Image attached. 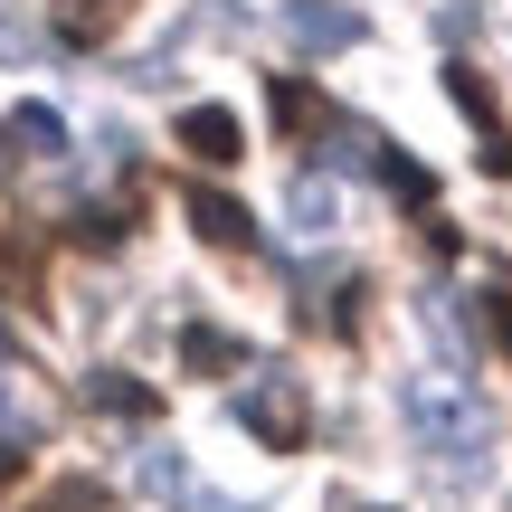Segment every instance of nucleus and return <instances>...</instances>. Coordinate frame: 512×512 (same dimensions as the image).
I'll list each match as a JSON object with an SVG mask.
<instances>
[{
    "instance_id": "12",
    "label": "nucleus",
    "mask_w": 512,
    "mask_h": 512,
    "mask_svg": "<svg viewBox=\"0 0 512 512\" xmlns=\"http://www.w3.org/2000/svg\"><path fill=\"white\" fill-rule=\"evenodd\" d=\"M124 228H133V209H124V200H105V209H76V228H57V238H76V247L105 256V247H124Z\"/></svg>"
},
{
    "instance_id": "4",
    "label": "nucleus",
    "mask_w": 512,
    "mask_h": 512,
    "mask_svg": "<svg viewBox=\"0 0 512 512\" xmlns=\"http://www.w3.org/2000/svg\"><path fill=\"white\" fill-rule=\"evenodd\" d=\"M266 114H275V133H285V143H323V133H342V114H332L323 95L304 86V76H275Z\"/></svg>"
},
{
    "instance_id": "13",
    "label": "nucleus",
    "mask_w": 512,
    "mask_h": 512,
    "mask_svg": "<svg viewBox=\"0 0 512 512\" xmlns=\"http://www.w3.org/2000/svg\"><path fill=\"white\" fill-rule=\"evenodd\" d=\"M10 133H19L29 152H67V114H57V105H19V114H10Z\"/></svg>"
},
{
    "instance_id": "2",
    "label": "nucleus",
    "mask_w": 512,
    "mask_h": 512,
    "mask_svg": "<svg viewBox=\"0 0 512 512\" xmlns=\"http://www.w3.org/2000/svg\"><path fill=\"white\" fill-rule=\"evenodd\" d=\"M446 95L465 105V124H475V143H484V171L494 181H512V124H503V105H494V86H484V67H446Z\"/></svg>"
},
{
    "instance_id": "8",
    "label": "nucleus",
    "mask_w": 512,
    "mask_h": 512,
    "mask_svg": "<svg viewBox=\"0 0 512 512\" xmlns=\"http://www.w3.org/2000/svg\"><path fill=\"white\" fill-rule=\"evenodd\" d=\"M181 361H190V380H228V370H247V342L219 323H181Z\"/></svg>"
},
{
    "instance_id": "3",
    "label": "nucleus",
    "mask_w": 512,
    "mask_h": 512,
    "mask_svg": "<svg viewBox=\"0 0 512 512\" xmlns=\"http://www.w3.org/2000/svg\"><path fill=\"white\" fill-rule=\"evenodd\" d=\"M48 219H19L10 238H0V294L10 304H48Z\"/></svg>"
},
{
    "instance_id": "7",
    "label": "nucleus",
    "mask_w": 512,
    "mask_h": 512,
    "mask_svg": "<svg viewBox=\"0 0 512 512\" xmlns=\"http://www.w3.org/2000/svg\"><path fill=\"white\" fill-rule=\"evenodd\" d=\"M285 29H294V48H351V38H361V10H342V0H294Z\"/></svg>"
},
{
    "instance_id": "18",
    "label": "nucleus",
    "mask_w": 512,
    "mask_h": 512,
    "mask_svg": "<svg viewBox=\"0 0 512 512\" xmlns=\"http://www.w3.org/2000/svg\"><path fill=\"white\" fill-rule=\"evenodd\" d=\"M0 171H10V124H0Z\"/></svg>"
},
{
    "instance_id": "11",
    "label": "nucleus",
    "mask_w": 512,
    "mask_h": 512,
    "mask_svg": "<svg viewBox=\"0 0 512 512\" xmlns=\"http://www.w3.org/2000/svg\"><path fill=\"white\" fill-rule=\"evenodd\" d=\"M370 171H380V190H399L408 209H427V200H437V181H427V171L408 162L399 143H380V133H370Z\"/></svg>"
},
{
    "instance_id": "10",
    "label": "nucleus",
    "mask_w": 512,
    "mask_h": 512,
    "mask_svg": "<svg viewBox=\"0 0 512 512\" xmlns=\"http://www.w3.org/2000/svg\"><path fill=\"white\" fill-rule=\"evenodd\" d=\"M86 408H105V418H162V399H152V389L143 380H124V370H95V380H86Z\"/></svg>"
},
{
    "instance_id": "14",
    "label": "nucleus",
    "mask_w": 512,
    "mask_h": 512,
    "mask_svg": "<svg viewBox=\"0 0 512 512\" xmlns=\"http://www.w3.org/2000/svg\"><path fill=\"white\" fill-rule=\"evenodd\" d=\"M105 503H114V494H105L95 475H67V484H57V494L38 503V512H105Z\"/></svg>"
},
{
    "instance_id": "17",
    "label": "nucleus",
    "mask_w": 512,
    "mask_h": 512,
    "mask_svg": "<svg viewBox=\"0 0 512 512\" xmlns=\"http://www.w3.org/2000/svg\"><path fill=\"white\" fill-rule=\"evenodd\" d=\"M10 475H29V446H10V437H0V484H10Z\"/></svg>"
},
{
    "instance_id": "6",
    "label": "nucleus",
    "mask_w": 512,
    "mask_h": 512,
    "mask_svg": "<svg viewBox=\"0 0 512 512\" xmlns=\"http://www.w3.org/2000/svg\"><path fill=\"white\" fill-rule=\"evenodd\" d=\"M190 228H200L219 256H256V219L228 200V190H190Z\"/></svg>"
},
{
    "instance_id": "5",
    "label": "nucleus",
    "mask_w": 512,
    "mask_h": 512,
    "mask_svg": "<svg viewBox=\"0 0 512 512\" xmlns=\"http://www.w3.org/2000/svg\"><path fill=\"white\" fill-rule=\"evenodd\" d=\"M171 143H181L190 152V162H238V152H247V133H238V114H228V105H190L181 114V124H171Z\"/></svg>"
},
{
    "instance_id": "9",
    "label": "nucleus",
    "mask_w": 512,
    "mask_h": 512,
    "mask_svg": "<svg viewBox=\"0 0 512 512\" xmlns=\"http://www.w3.org/2000/svg\"><path fill=\"white\" fill-rule=\"evenodd\" d=\"M124 19H133V0H57V38L67 48H105Z\"/></svg>"
},
{
    "instance_id": "1",
    "label": "nucleus",
    "mask_w": 512,
    "mask_h": 512,
    "mask_svg": "<svg viewBox=\"0 0 512 512\" xmlns=\"http://www.w3.org/2000/svg\"><path fill=\"white\" fill-rule=\"evenodd\" d=\"M238 418H247V437H256V446H275V456H294V446L313 437V408H304V389H294V370H275V380H247V389H238Z\"/></svg>"
},
{
    "instance_id": "16",
    "label": "nucleus",
    "mask_w": 512,
    "mask_h": 512,
    "mask_svg": "<svg viewBox=\"0 0 512 512\" xmlns=\"http://www.w3.org/2000/svg\"><path fill=\"white\" fill-rule=\"evenodd\" d=\"M484 313H494V342L512 351V285H494V294H484Z\"/></svg>"
},
{
    "instance_id": "15",
    "label": "nucleus",
    "mask_w": 512,
    "mask_h": 512,
    "mask_svg": "<svg viewBox=\"0 0 512 512\" xmlns=\"http://www.w3.org/2000/svg\"><path fill=\"white\" fill-rule=\"evenodd\" d=\"M294 228H304V238H323V228H332V190L323 181H294Z\"/></svg>"
}]
</instances>
